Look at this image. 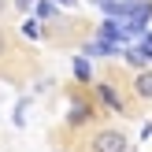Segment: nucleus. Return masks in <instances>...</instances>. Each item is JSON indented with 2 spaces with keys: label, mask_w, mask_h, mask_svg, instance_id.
Instances as JSON below:
<instances>
[{
  "label": "nucleus",
  "mask_w": 152,
  "mask_h": 152,
  "mask_svg": "<svg viewBox=\"0 0 152 152\" xmlns=\"http://www.w3.org/2000/svg\"><path fill=\"white\" fill-rule=\"evenodd\" d=\"M96 37H104L111 45H123V19H104L100 30H96Z\"/></svg>",
  "instance_id": "7ed1b4c3"
},
{
  "label": "nucleus",
  "mask_w": 152,
  "mask_h": 152,
  "mask_svg": "<svg viewBox=\"0 0 152 152\" xmlns=\"http://www.w3.org/2000/svg\"><path fill=\"white\" fill-rule=\"evenodd\" d=\"M100 7L104 15H108V19H126V7H123V0H100Z\"/></svg>",
  "instance_id": "9d476101"
},
{
  "label": "nucleus",
  "mask_w": 152,
  "mask_h": 152,
  "mask_svg": "<svg viewBox=\"0 0 152 152\" xmlns=\"http://www.w3.org/2000/svg\"><path fill=\"white\" fill-rule=\"evenodd\" d=\"M11 4H15V7H19V11H30V7H34V4H37V0H11Z\"/></svg>",
  "instance_id": "f8f14e48"
},
{
  "label": "nucleus",
  "mask_w": 152,
  "mask_h": 152,
  "mask_svg": "<svg viewBox=\"0 0 152 152\" xmlns=\"http://www.w3.org/2000/svg\"><path fill=\"white\" fill-rule=\"evenodd\" d=\"M137 4H145V0H123V7L130 11V7H137Z\"/></svg>",
  "instance_id": "4468645a"
},
{
  "label": "nucleus",
  "mask_w": 152,
  "mask_h": 152,
  "mask_svg": "<svg viewBox=\"0 0 152 152\" xmlns=\"http://www.w3.org/2000/svg\"><path fill=\"white\" fill-rule=\"evenodd\" d=\"M126 145H130V137H126L123 130H111V126L96 130L93 141H89V148H93V152H126Z\"/></svg>",
  "instance_id": "f257e3e1"
},
{
  "label": "nucleus",
  "mask_w": 152,
  "mask_h": 152,
  "mask_svg": "<svg viewBox=\"0 0 152 152\" xmlns=\"http://www.w3.org/2000/svg\"><path fill=\"white\" fill-rule=\"evenodd\" d=\"M4 11H7V0H0V15H4Z\"/></svg>",
  "instance_id": "dca6fc26"
},
{
  "label": "nucleus",
  "mask_w": 152,
  "mask_h": 152,
  "mask_svg": "<svg viewBox=\"0 0 152 152\" xmlns=\"http://www.w3.org/2000/svg\"><path fill=\"white\" fill-rule=\"evenodd\" d=\"M71 71H74L78 82H93V71H89V59H86V56H74V59H71Z\"/></svg>",
  "instance_id": "1a4fd4ad"
},
{
  "label": "nucleus",
  "mask_w": 152,
  "mask_h": 152,
  "mask_svg": "<svg viewBox=\"0 0 152 152\" xmlns=\"http://www.w3.org/2000/svg\"><path fill=\"white\" fill-rule=\"evenodd\" d=\"M82 52H86V56H115L119 45H111V41H104V37H96V41L82 45Z\"/></svg>",
  "instance_id": "39448f33"
},
{
  "label": "nucleus",
  "mask_w": 152,
  "mask_h": 152,
  "mask_svg": "<svg viewBox=\"0 0 152 152\" xmlns=\"http://www.w3.org/2000/svg\"><path fill=\"white\" fill-rule=\"evenodd\" d=\"M96 96H100V104H104V108H111L115 115H130V108H126V100L119 96V89H115V86H108V82H96Z\"/></svg>",
  "instance_id": "f03ea898"
},
{
  "label": "nucleus",
  "mask_w": 152,
  "mask_h": 152,
  "mask_svg": "<svg viewBox=\"0 0 152 152\" xmlns=\"http://www.w3.org/2000/svg\"><path fill=\"white\" fill-rule=\"evenodd\" d=\"M89 4H100V0H89Z\"/></svg>",
  "instance_id": "f3484780"
},
{
  "label": "nucleus",
  "mask_w": 152,
  "mask_h": 152,
  "mask_svg": "<svg viewBox=\"0 0 152 152\" xmlns=\"http://www.w3.org/2000/svg\"><path fill=\"white\" fill-rule=\"evenodd\" d=\"M78 0H56V7H74Z\"/></svg>",
  "instance_id": "2eb2a0df"
},
{
  "label": "nucleus",
  "mask_w": 152,
  "mask_h": 152,
  "mask_svg": "<svg viewBox=\"0 0 152 152\" xmlns=\"http://www.w3.org/2000/svg\"><path fill=\"white\" fill-rule=\"evenodd\" d=\"M134 93H137V100H152V67L137 71V78H134Z\"/></svg>",
  "instance_id": "20e7f679"
},
{
  "label": "nucleus",
  "mask_w": 152,
  "mask_h": 152,
  "mask_svg": "<svg viewBox=\"0 0 152 152\" xmlns=\"http://www.w3.org/2000/svg\"><path fill=\"white\" fill-rule=\"evenodd\" d=\"M0 56H7V34L0 30Z\"/></svg>",
  "instance_id": "ddd939ff"
},
{
  "label": "nucleus",
  "mask_w": 152,
  "mask_h": 152,
  "mask_svg": "<svg viewBox=\"0 0 152 152\" xmlns=\"http://www.w3.org/2000/svg\"><path fill=\"white\" fill-rule=\"evenodd\" d=\"M22 34H26L30 41H41V34H45V30L37 26V19H30V22H22Z\"/></svg>",
  "instance_id": "9b49d317"
},
{
  "label": "nucleus",
  "mask_w": 152,
  "mask_h": 152,
  "mask_svg": "<svg viewBox=\"0 0 152 152\" xmlns=\"http://www.w3.org/2000/svg\"><path fill=\"white\" fill-rule=\"evenodd\" d=\"M123 59L134 67V71H145V67H148V59H145V48H141V45H134V48H123Z\"/></svg>",
  "instance_id": "0eeeda50"
},
{
  "label": "nucleus",
  "mask_w": 152,
  "mask_h": 152,
  "mask_svg": "<svg viewBox=\"0 0 152 152\" xmlns=\"http://www.w3.org/2000/svg\"><path fill=\"white\" fill-rule=\"evenodd\" d=\"M34 15H37V22H52V19H59V7H56V0H37Z\"/></svg>",
  "instance_id": "423d86ee"
},
{
  "label": "nucleus",
  "mask_w": 152,
  "mask_h": 152,
  "mask_svg": "<svg viewBox=\"0 0 152 152\" xmlns=\"http://www.w3.org/2000/svg\"><path fill=\"white\" fill-rule=\"evenodd\" d=\"M93 119V108H86V104H74L71 111H67V126H82Z\"/></svg>",
  "instance_id": "6e6552de"
}]
</instances>
